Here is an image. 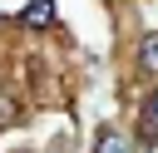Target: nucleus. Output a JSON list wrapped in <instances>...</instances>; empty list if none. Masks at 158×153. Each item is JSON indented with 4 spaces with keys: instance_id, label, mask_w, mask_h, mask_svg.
<instances>
[{
    "instance_id": "nucleus-1",
    "label": "nucleus",
    "mask_w": 158,
    "mask_h": 153,
    "mask_svg": "<svg viewBox=\"0 0 158 153\" xmlns=\"http://www.w3.org/2000/svg\"><path fill=\"white\" fill-rule=\"evenodd\" d=\"M138 69H143V74H158V30L143 35V44H138Z\"/></svg>"
},
{
    "instance_id": "nucleus-2",
    "label": "nucleus",
    "mask_w": 158,
    "mask_h": 153,
    "mask_svg": "<svg viewBox=\"0 0 158 153\" xmlns=\"http://www.w3.org/2000/svg\"><path fill=\"white\" fill-rule=\"evenodd\" d=\"M99 153H133V143H128V133L104 128V133H99Z\"/></svg>"
},
{
    "instance_id": "nucleus-3",
    "label": "nucleus",
    "mask_w": 158,
    "mask_h": 153,
    "mask_svg": "<svg viewBox=\"0 0 158 153\" xmlns=\"http://www.w3.org/2000/svg\"><path fill=\"white\" fill-rule=\"evenodd\" d=\"M54 20V0H30L25 5V25H49Z\"/></svg>"
},
{
    "instance_id": "nucleus-4",
    "label": "nucleus",
    "mask_w": 158,
    "mask_h": 153,
    "mask_svg": "<svg viewBox=\"0 0 158 153\" xmlns=\"http://www.w3.org/2000/svg\"><path fill=\"white\" fill-rule=\"evenodd\" d=\"M148 128L158 133V94H153V104H148Z\"/></svg>"
}]
</instances>
